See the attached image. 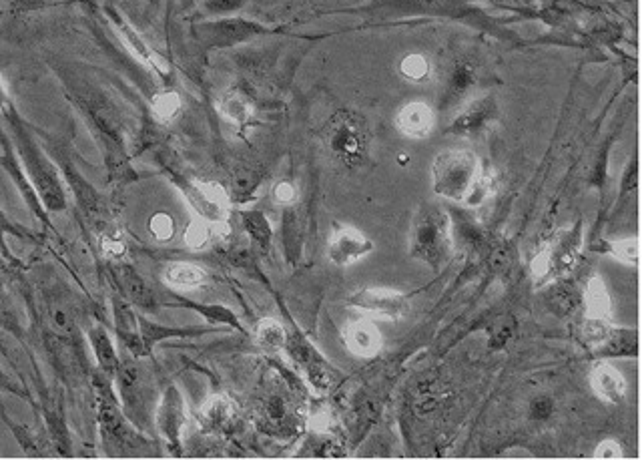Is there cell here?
Instances as JSON below:
<instances>
[{"label":"cell","instance_id":"1","mask_svg":"<svg viewBox=\"0 0 642 460\" xmlns=\"http://www.w3.org/2000/svg\"><path fill=\"white\" fill-rule=\"evenodd\" d=\"M0 117L5 119V123L11 129V137H13L11 141L15 145V151L19 155L33 187L37 189L45 209L49 213L65 211L67 209V191L61 181V173H59L57 165L51 161V157L39 145L35 131L21 117L15 103L0 113Z\"/></svg>","mask_w":642,"mask_h":460},{"label":"cell","instance_id":"2","mask_svg":"<svg viewBox=\"0 0 642 460\" xmlns=\"http://www.w3.org/2000/svg\"><path fill=\"white\" fill-rule=\"evenodd\" d=\"M63 85L67 87V93L75 101V105L83 111V115L89 119L93 131L99 135V139L105 145L109 165H123L125 161V127L119 109L113 105V101L99 89L85 83V79H77L73 75L61 73Z\"/></svg>","mask_w":642,"mask_h":460},{"label":"cell","instance_id":"3","mask_svg":"<svg viewBox=\"0 0 642 460\" xmlns=\"http://www.w3.org/2000/svg\"><path fill=\"white\" fill-rule=\"evenodd\" d=\"M93 394L97 406L99 432L103 440V448L111 456L127 454L125 450H137L145 446L143 432H139L125 416L121 408V400L113 388V378L97 370L93 374Z\"/></svg>","mask_w":642,"mask_h":460},{"label":"cell","instance_id":"4","mask_svg":"<svg viewBox=\"0 0 642 460\" xmlns=\"http://www.w3.org/2000/svg\"><path fill=\"white\" fill-rule=\"evenodd\" d=\"M121 394V408L127 416V420L139 430L147 432L151 428L149 424V410L153 400V384L151 374L147 372L143 358H133L125 364H119V370L115 374V380Z\"/></svg>","mask_w":642,"mask_h":460},{"label":"cell","instance_id":"5","mask_svg":"<svg viewBox=\"0 0 642 460\" xmlns=\"http://www.w3.org/2000/svg\"><path fill=\"white\" fill-rule=\"evenodd\" d=\"M450 242V221L442 211H424L414 223L410 254L428 266L438 268L448 260Z\"/></svg>","mask_w":642,"mask_h":460},{"label":"cell","instance_id":"6","mask_svg":"<svg viewBox=\"0 0 642 460\" xmlns=\"http://www.w3.org/2000/svg\"><path fill=\"white\" fill-rule=\"evenodd\" d=\"M478 183V159L470 151H446L434 163V189L450 199H466Z\"/></svg>","mask_w":642,"mask_h":460},{"label":"cell","instance_id":"7","mask_svg":"<svg viewBox=\"0 0 642 460\" xmlns=\"http://www.w3.org/2000/svg\"><path fill=\"white\" fill-rule=\"evenodd\" d=\"M580 250V229H568L564 234H558L532 262L534 278L540 282H548L552 278H560L574 270L578 262Z\"/></svg>","mask_w":642,"mask_h":460},{"label":"cell","instance_id":"8","mask_svg":"<svg viewBox=\"0 0 642 460\" xmlns=\"http://www.w3.org/2000/svg\"><path fill=\"white\" fill-rule=\"evenodd\" d=\"M324 139L328 149L336 159H340L346 165H354L362 159L366 143H364V131L356 117L348 113L336 115L324 129Z\"/></svg>","mask_w":642,"mask_h":460},{"label":"cell","instance_id":"9","mask_svg":"<svg viewBox=\"0 0 642 460\" xmlns=\"http://www.w3.org/2000/svg\"><path fill=\"white\" fill-rule=\"evenodd\" d=\"M0 145H3V153H0V167H3V169L9 173V177L15 181L17 189L21 191V195H23V199L27 201L29 209L33 211V215H35L47 229H53V223H51V219H49V211L45 209V205H43L37 189L33 187V183H31V179H29L23 163L19 161V155H17V151H15V145H13L11 137L5 135L3 129H0Z\"/></svg>","mask_w":642,"mask_h":460},{"label":"cell","instance_id":"10","mask_svg":"<svg viewBox=\"0 0 642 460\" xmlns=\"http://www.w3.org/2000/svg\"><path fill=\"white\" fill-rule=\"evenodd\" d=\"M195 209V213L207 223H221L227 217L229 201L225 191L217 183H201V181H185L173 177Z\"/></svg>","mask_w":642,"mask_h":460},{"label":"cell","instance_id":"11","mask_svg":"<svg viewBox=\"0 0 642 460\" xmlns=\"http://www.w3.org/2000/svg\"><path fill=\"white\" fill-rule=\"evenodd\" d=\"M350 304L394 322L406 318L410 312L408 298L390 288H362L350 298Z\"/></svg>","mask_w":642,"mask_h":460},{"label":"cell","instance_id":"12","mask_svg":"<svg viewBox=\"0 0 642 460\" xmlns=\"http://www.w3.org/2000/svg\"><path fill=\"white\" fill-rule=\"evenodd\" d=\"M155 426L171 450L181 448V430L185 426V402L177 386H167L155 412Z\"/></svg>","mask_w":642,"mask_h":460},{"label":"cell","instance_id":"13","mask_svg":"<svg viewBox=\"0 0 642 460\" xmlns=\"http://www.w3.org/2000/svg\"><path fill=\"white\" fill-rule=\"evenodd\" d=\"M117 294L131 306L141 310H155L157 296L151 286L139 276V272L127 264H115L109 268Z\"/></svg>","mask_w":642,"mask_h":460},{"label":"cell","instance_id":"14","mask_svg":"<svg viewBox=\"0 0 642 460\" xmlns=\"http://www.w3.org/2000/svg\"><path fill=\"white\" fill-rule=\"evenodd\" d=\"M47 143H49L47 147L53 151V157L57 159L59 167L63 169V175L67 177L71 189L75 191V197H77V201H79V205H81V211H83L87 217L99 215V213H101V209H99V207H101V197H99V193L91 187V183L85 181V177H81V173L77 171V167L71 163L67 151H65L59 143H55L51 137H47Z\"/></svg>","mask_w":642,"mask_h":460},{"label":"cell","instance_id":"15","mask_svg":"<svg viewBox=\"0 0 642 460\" xmlns=\"http://www.w3.org/2000/svg\"><path fill=\"white\" fill-rule=\"evenodd\" d=\"M263 33L265 29L261 25L243 19H227L199 27V35L209 47H233Z\"/></svg>","mask_w":642,"mask_h":460},{"label":"cell","instance_id":"16","mask_svg":"<svg viewBox=\"0 0 642 460\" xmlns=\"http://www.w3.org/2000/svg\"><path fill=\"white\" fill-rule=\"evenodd\" d=\"M374 250L372 242L354 227L340 225L330 242V260L336 266H350Z\"/></svg>","mask_w":642,"mask_h":460},{"label":"cell","instance_id":"17","mask_svg":"<svg viewBox=\"0 0 642 460\" xmlns=\"http://www.w3.org/2000/svg\"><path fill=\"white\" fill-rule=\"evenodd\" d=\"M344 342L348 350L356 356H376L382 348V334L370 320H350L344 326Z\"/></svg>","mask_w":642,"mask_h":460},{"label":"cell","instance_id":"18","mask_svg":"<svg viewBox=\"0 0 642 460\" xmlns=\"http://www.w3.org/2000/svg\"><path fill=\"white\" fill-rule=\"evenodd\" d=\"M590 382H592V388L598 394V398H602L604 402L618 404L626 396V382H624L622 374L606 362H600L592 368Z\"/></svg>","mask_w":642,"mask_h":460},{"label":"cell","instance_id":"19","mask_svg":"<svg viewBox=\"0 0 642 460\" xmlns=\"http://www.w3.org/2000/svg\"><path fill=\"white\" fill-rule=\"evenodd\" d=\"M87 338H89V344H91L93 354H95V358H97L99 370H101L103 374H107L109 378L115 380V374H117L121 362H119V356H117L113 338L109 336L107 328L101 326V324H93V326L87 330Z\"/></svg>","mask_w":642,"mask_h":460},{"label":"cell","instance_id":"20","mask_svg":"<svg viewBox=\"0 0 642 460\" xmlns=\"http://www.w3.org/2000/svg\"><path fill=\"white\" fill-rule=\"evenodd\" d=\"M137 322H139V336H141L149 356L155 350V346L159 342H163V340H169V338H191V336H201V334L211 332L209 328H169V326H161V324L149 322L145 316H137Z\"/></svg>","mask_w":642,"mask_h":460},{"label":"cell","instance_id":"21","mask_svg":"<svg viewBox=\"0 0 642 460\" xmlns=\"http://www.w3.org/2000/svg\"><path fill=\"white\" fill-rule=\"evenodd\" d=\"M434 113L426 103H410L398 113V127L410 137H426L434 127Z\"/></svg>","mask_w":642,"mask_h":460},{"label":"cell","instance_id":"22","mask_svg":"<svg viewBox=\"0 0 642 460\" xmlns=\"http://www.w3.org/2000/svg\"><path fill=\"white\" fill-rule=\"evenodd\" d=\"M169 302H165V306H169V308H189V310H195L197 314H201L207 322H211V324H227V326H231V328H235V330H239V332H243V326L239 324V320H237V316L229 310V308H225V306H205V304H197V302H193V300H187V298H181V296H177V294H169Z\"/></svg>","mask_w":642,"mask_h":460},{"label":"cell","instance_id":"23","mask_svg":"<svg viewBox=\"0 0 642 460\" xmlns=\"http://www.w3.org/2000/svg\"><path fill=\"white\" fill-rule=\"evenodd\" d=\"M201 422L209 430H227L235 422V406L227 396H213L201 408Z\"/></svg>","mask_w":642,"mask_h":460},{"label":"cell","instance_id":"24","mask_svg":"<svg viewBox=\"0 0 642 460\" xmlns=\"http://www.w3.org/2000/svg\"><path fill=\"white\" fill-rule=\"evenodd\" d=\"M584 302H586V314L590 320H610L612 300L604 282L598 276H594L588 282Z\"/></svg>","mask_w":642,"mask_h":460},{"label":"cell","instance_id":"25","mask_svg":"<svg viewBox=\"0 0 642 460\" xmlns=\"http://www.w3.org/2000/svg\"><path fill=\"white\" fill-rule=\"evenodd\" d=\"M7 236H13V238L23 240V242H37L39 240V236H35L31 229L15 223L3 209H0V258H5L11 264H17L13 252L9 250V246L5 242Z\"/></svg>","mask_w":642,"mask_h":460},{"label":"cell","instance_id":"26","mask_svg":"<svg viewBox=\"0 0 642 460\" xmlns=\"http://www.w3.org/2000/svg\"><path fill=\"white\" fill-rule=\"evenodd\" d=\"M43 416H45L47 430H49V434L53 438L55 448L63 456H69L71 454V438H69V430H67V424H65L63 410H59L57 406H45Z\"/></svg>","mask_w":642,"mask_h":460},{"label":"cell","instance_id":"27","mask_svg":"<svg viewBox=\"0 0 642 460\" xmlns=\"http://www.w3.org/2000/svg\"><path fill=\"white\" fill-rule=\"evenodd\" d=\"M165 280L173 288H197L203 286L207 274L193 264H171L165 270Z\"/></svg>","mask_w":642,"mask_h":460},{"label":"cell","instance_id":"28","mask_svg":"<svg viewBox=\"0 0 642 460\" xmlns=\"http://www.w3.org/2000/svg\"><path fill=\"white\" fill-rule=\"evenodd\" d=\"M241 221H243V227H245V232L249 234V238L259 244L261 248H267L273 240V227L271 223L267 221V217L257 211V209H251V211H243L241 213Z\"/></svg>","mask_w":642,"mask_h":460},{"label":"cell","instance_id":"29","mask_svg":"<svg viewBox=\"0 0 642 460\" xmlns=\"http://www.w3.org/2000/svg\"><path fill=\"white\" fill-rule=\"evenodd\" d=\"M496 115V109L490 101L484 103H476L472 105L458 121H456V131L460 133H472V131H480L484 129Z\"/></svg>","mask_w":642,"mask_h":460},{"label":"cell","instance_id":"30","mask_svg":"<svg viewBox=\"0 0 642 460\" xmlns=\"http://www.w3.org/2000/svg\"><path fill=\"white\" fill-rule=\"evenodd\" d=\"M219 109L223 113V117H227L229 121L233 123H245L251 113H253V107H251V101L247 99V95H243L241 91H229L223 95L221 103H219Z\"/></svg>","mask_w":642,"mask_h":460},{"label":"cell","instance_id":"31","mask_svg":"<svg viewBox=\"0 0 642 460\" xmlns=\"http://www.w3.org/2000/svg\"><path fill=\"white\" fill-rule=\"evenodd\" d=\"M255 340L257 344L267 350V352H277L285 346L287 342V334H285V328L277 322V320H271V318H265L261 320V324L257 326V332H255Z\"/></svg>","mask_w":642,"mask_h":460},{"label":"cell","instance_id":"32","mask_svg":"<svg viewBox=\"0 0 642 460\" xmlns=\"http://www.w3.org/2000/svg\"><path fill=\"white\" fill-rule=\"evenodd\" d=\"M151 111L159 121H171L181 111V99L173 91H161L151 99Z\"/></svg>","mask_w":642,"mask_h":460},{"label":"cell","instance_id":"33","mask_svg":"<svg viewBox=\"0 0 642 460\" xmlns=\"http://www.w3.org/2000/svg\"><path fill=\"white\" fill-rule=\"evenodd\" d=\"M211 240V227L207 221H193L189 223V227L185 229V244L191 250H201L207 246V242Z\"/></svg>","mask_w":642,"mask_h":460},{"label":"cell","instance_id":"34","mask_svg":"<svg viewBox=\"0 0 642 460\" xmlns=\"http://www.w3.org/2000/svg\"><path fill=\"white\" fill-rule=\"evenodd\" d=\"M287 404L281 396H271L265 406H263V418L267 424H273V426H283L287 424Z\"/></svg>","mask_w":642,"mask_h":460},{"label":"cell","instance_id":"35","mask_svg":"<svg viewBox=\"0 0 642 460\" xmlns=\"http://www.w3.org/2000/svg\"><path fill=\"white\" fill-rule=\"evenodd\" d=\"M3 418H5V422L11 426V430L15 432V438L19 440V444L23 446V450H25L27 454H35V456H41V454H43V452H39V450H41L39 440L35 438V434H31V430H29L27 426L15 424L7 414H3Z\"/></svg>","mask_w":642,"mask_h":460},{"label":"cell","instance_id":"36","mask_svg":"<svg viewBox=\"0 0 642 460\" xmlns=\"http://www.w3.org/2000/svg\"><path fill=\"white\" fill-rule=\"evenodd\" d=\"M149 229H151V234H153L155 240L167 242V240H171L173 234H175V223H173V219H171L167 213H157V215L151 217Z\"/></svg>","mask_w":642,"mask_h":460},{"label":"cell","instance_id":"37","mask_svg":"<svg viewBox=\"0 0 642 460\" xmlns=\"http://www.w3.org/2000/svg\"><path fill=\"white\" fill-rule=\"evenodd\" d=\"M428 71H430V65H428V61L422 57V55H408L404 61H402V73H404V77H408V79H412V81H420V79H424L426 75H428Z\"/></svg>","mask_w":642,"mask_h":460},{"label":"cell","instance_id":"38","mask_svg":"<svg viewBox=\"0 0 642 460\" xmlns=\"http://www.w3.org/2000/svg\"><path fill=\"white\" fill-rule=\"evenodd\" d=\"M610 252L622 260V262H628V264H636L638 260V244L636 240H622V242H616Z\"/></svg>","mask_w":642,"mask_h":460},{"label":"cell","instance_id":"39","mask_svg":"<svg viewBox=\"0 0 642 460\" xmlns=\"http://www.w3.org/2000/svg\"><path fill=\"white\" fill-rule=\"evenodd\" d=\"M295 197H297L295 187H293V183H289V181H279V183L273 187V199H275L277 203H281V205L293 203Z\"/></svg>","mask_w":642,"mask_h":460},{"label":"cell","instance_id":"40","mask_svg":"<svg viewBox=\"0 0 642 460\" xmlns=\"http://www.w3.org/2000/svg\"><path fill=\"white\" fill-rule=\"evenodd\" d=\"M594 456L596 458H620L622 456V448L614 440H604V442L598 444Z\"/></svg>","mask_w":642,"mask_h":460},{"label":"cell","instance_id":"41","mask_svg":"<svg viewBox=\"0 0 642 460\" xmlns=\"http://www.w3.org/2000/svg\"><path fill=\"white\" fill-rule=\"evenodd\" d=\"M0 390H5V392H11V394H17V396H23V398H29V394L17 386L3 370H0Z\"/></svg>","mask_w":642,"mask_h":460},{"label":"cell","instance_id":"42","mask_svg":"<svg viewBox=\"0 0 642 460\" xmlns=\"http://www.w3.org/2000/svg\"><path fill=\"white\" fill-rule=\"evenodd\" d=\"M9 105H13V99H11V95H9L7 87H5V83L0 81V113H3Z\"/></svg>","mask_w":642,"mask_h":460}]
</instances>
